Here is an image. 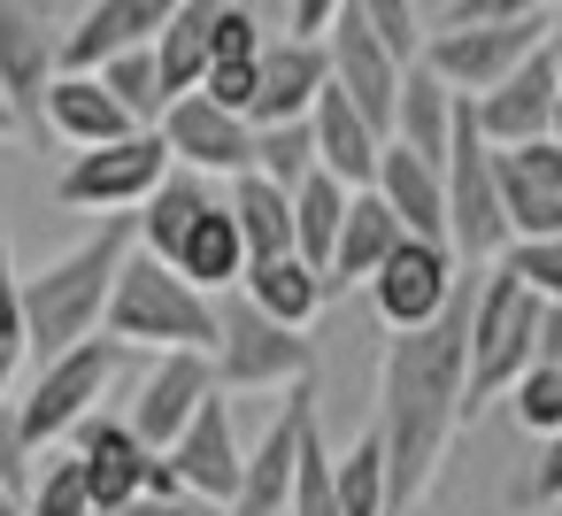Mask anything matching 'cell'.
<instances>
[{"instance_id":"cell-20","label":"cell","mask_w":562,"mask_h":516,"mask_svg":"<svg viewBox=\"0 0 562 516\" xmlns=\"http://www.w3.org/2000/svg\"><path fill=\"white\" fill-rule=\"evenodd\" d=\"M186 9V0H93V9L63 32V70H101L132 47H155L162 24Z\"/></svg>"},{"instance_id":"cell-42","label":"cell","mask_w":562,"mask_h":516,"mask_svg":"<svg viewBox=\"0 0 562 516\" xmlns=\"http://www.w3.org/2000/svg\"><path fill=\"white\" fill-rule=\"evenodd\" d=\"M262 47H270L262 24L224 0V16H216V63H209V70H247V63H262Z\"/></svg>"},{"instance_id":"cell-31","label":"cell","mask_w":562,"mask_h":516,"mask_svg":"<svg viewBox=\"0 0 562 516\" xmlns=\"http://www.w3.org/2000/svg\"><path fill=\"white\" fill-rule=\"evenodd\" d=\"M216 209V193H209V178H193V170H170L162 186H155V201L139 209V247L155 255V262H170L178 255V239L201 224Z\"/></svg>"},{"instance_id":"cell-11","label":"cell","mask_w":562,"mask_h":516,"mask_svg":"<svg viewBox=\"0 0 562 516\" xmlns=\"http://www.w3.org/2000/svg\"><path fill=\"white\" fill-rule=\"evenodd\" d=\"M116 355H124L116 339H86V347L40 362V378H32V393H24V431H32L40 447L70 439V431L101 408V393H109V378H116Z\"/></svg>"},{"instance_id":"cell-40","label":"cell","mask_w":562,"mask_h":516,"mask_svg":"<svg viewBox=\"0 0 562 516\" xmlns=\"http://www.w3.org/2000/svg\"><path fill=\"white\" fill-rule=\"evenodd\" d=\"M347 9L401 55V63H424V24H416V0H347Z\"/></svg>"},{"instance_id":"cell-7","label":"cell","mask_w":562,"mask_h":516,"mask_svg":"<svg viewBox=\"0 0 562 516\" xmlns=\"http://www.w3.org/2000/svg\"><path fill=\"white\" fill-rule=\"evenodd\" d=\"M63 78V24L47 0H0V101L16 109L24 139H47V93Z\"/></svg>"},{"instance_id":"cell-25","label":"cell","mask_w":562,"mask_h":516,"mask_svg":"<svg viewBox=\"0 0 562 516\" xmlns=\"http://www.w3.org/2000/svg\"><path fill=\"white\" fill-rule=\"evenodd\" d=\"M408 232H401V216L378 201V193H355L347 201V224H339V247H331V262H324V285L331 293H347V285H370L385 262H393V247H401Z\"/></svg>"},{"instance_id":"cell-32","label":"cell","mask_w":562,"mask_h":516,"mask_svg":"<svg viewBox=\"0 0 562 516\" xmlns=\"http://www.w3.org/2000/svg\"><path fill=\"white\" fill-rule=\"evenodd\" d=\"M331 493H339V516H393V470H385L378 424L355 431V447L331 455Z\"/></svg>"},{"instance_id":"cell-13","label":"cell","mask_w":562,"mask_h":516,"mask_svg":"<svg viewBox=\"0 0 562 516\" xmlns=\"http://www.w3.org/2000/svg\"><path fill=\"white\" fill-rule=\"evenodd\" d=\"M462 255L454 247H431V239H401L393 262L370 278V309L385 316V332H424L454 293H462Z\"/></svg>"},{"instance_id":"cell-50","label":"cell","mask_w":562,"mask_h":516,"mask_svg":"<svg viewBox=\"0 0 562 516\" xmlns=\"http://www.w3.org/2000/svg\"><path fill=\"white\" fill-rule=\"evenodd\" d=\"M0 516H24V501H16L9 485H0Z\"/></svg>"},{"instance_id":"cell-39","label":"cell","mask_w":562,"mask_h":516,"mask_svg":"<svg viewBox=\"0 0 562 516\" xmlns=\"http://www.w3.org/2000/svg\"><path fill=\"white\" fill-rule=\"evenodd\" d=\"M32 478H40V439L24 431V401L0 393V485L24 501V493H32Z\"/></svg>"},{"instance_id":"cell-37","label":"cell","mask_w":562,"mask_h":516,"mask_svg":"<svg viewBox=\"0 0 562 516\" xmlns=\"http://www.w3.org/2000/svg\"><path fill=\"white\" fill-rule=\"evenodd\" d=\"M255 170L293 193V186L316 170V132H308V124H255Z\"/></svg>"},{"instance_id":"cell-46","label":"cell","mask_w":562,"mask_h":516,"mask_svg":"<svg viewBox=\"0 0 562 516\" xmlns=\"http://www.w3.org/2000/svg\"><path fill=\"white\" fill-rule=\"evenodd\" d=\"M339 9H347V0H293V32H301V40H324Z\"/></svg>"},{"instance_id":"cell-38","label":"cell","mask_w":562,"mask_h":516,"mask_svg":"<svg viewBox=\"0 0 562 516\" xmlns=\"http://www.w3.org/2000/svg\"><path fill=\"white\" fill-rule=\"evenodd\" d=\"M508 408L531 439H554L562 431V362H531L516 385H508Z\"/></svg>"},{"instance_id":"cell-1","label":"cell","mask_w":562,"mask_h":516,"mask_svg":"<svg viewBox=\"0 0 562 516\" xmlns=\"http://www.w3.org/2000/svg\"><path fill=\"white\" fill-rule=\"evenodd\" d=\"M462 401H470V285L424 332H393L385 339V362H378V439H385V470H393V516L424 508V485L447 462Z\"/></svg>"},{"instance_id":"cell-29","label":"cell","mask_w":562,"mask_h":516,"mask_svg":"<svg viewBox=\"0 0 562 516\" xmlns=\"http://www.w3.org/2000/svg\"><path fill=\"white\" fill-rule=\"evenodd\" d=\"M216 16H224V0H186V9L162 24L155 40V63H162V93H201L209 63H216Z\"/></svg>"},{"instance_id":"cell-51","label":"cell","mask_w":562,"mask_h":516,"mask_svg":"<svg viewBox=\"0 0 562 516\" xmlns=\"http://www.w3.org/2000/svg\"><path fill=\"white\" fill-rule=\"evenodd\" d=\"M547 139H554V147H562V101H554V132H547Z\"/></svg>"},{"instance_id":"cell-2","label":"cell","mask_w":562,"mask_h":516,"mask_svg":"<svg viewBox=\"0 0 562 516\" xmlns=\"http://www.w3.org/2000/svg\"><path fill=\"white\" fill-rule=\"evenodd\" d=\"M132 247H139V216H109L93 239H78L70 255H55V262H40V270L24 278V324H32V355H40V362H55V355H70V347H86V339H101L109 293H116Z\"/></svg>"},{"instance_id":"cell-14","label":"cell","mask_w":562,"mask_h":516,"mask_svg":"<svg viewBox=\"0 0 562 516\" xmlns=\"http://www.w3.org/2000/svg\"><path fill=\"white\" fill-rule=\"evenodd\" d=\"M216 393L224 385H216V362L209 355H155L147 378H139V393H132V408H124V424L139 431V447L170 455L186 439V424L201 416V401H216Z\"/></svg>"},{"instance_id":"cell-48","label":"cell","mask_w":562,"mask_h":516,"mask_svg":"<svg viewBox=\"0 0 562 516\" xmlns=\"http://www.w3.org/2000/svg\"><path fill=\"white\" fill-rule=\"evenodd\" d=\"M547 55H554V70H562V9L547 16Z\"/></svg>"},{"instance_id":"cell-15","label":"cell","mask_w":562,"mask_h":516,"mask_svg":"<svg viewBox=\"0 0 562 516\" xmlns=\"http://www.w3.org/2000/svg\"><path fill=\"white\" fill-rule=\"evenodd\" d=\"M324 47H331V86L393 139V101H401V78H408V63L355 16V9H339L331 16V32H324Z\"/></svg>"},{"instance_id":"cell-49","label":"cell","mask_w":562,"mask_h":516,"mask_svg":"<svg viewBox=\"0 0 562 516\" xmlns=\"http://www.w3.org/2000/svg\"><path fill=\"white\" fill-rule=\"evenodd\" d=\"M0 139H24V124H16V109L0 101Z\"/></svg>"},{"instance_id":"cell-6","label":"cell","mask_w":562,"mask_h":516,"mask_svg":"<svg viewBox=\"0 0 562 516\" xmlns=\"http://www.w3.org/2000/svg\"><path fill=\"white\" fill-rule=\"evenodd\" d=\"M170 170H178V162H170L162 132H132V139H116V147H86V155H70V170L55 178V201H63V209L132 216V209L155 201V186H162Z\"/></svg>"},{"instance_id":"cell-35","label":"cell","mask_w":562,"mask_h":516,"mask_svg":"<svg viewBox=\"0 0 562 516\" xmlns=\"http://www.w3.org/2000/svg\"><path fill=\"white\" fill-rule=\"evenodd\" d=\"M32 362V324H24V270L9 255V224H0V393L16 385V370Z\"/></svg>"},{"instance_id":"cell-9","label":"cell","mask_w":562,"mask_h":516,"mask_svg":"<svg viewBox=\"0 0 562 516\" xmlns=\"http://www.w3.org/2000/svg\"><path fill=\"white\" fill-rule=\"evenodd\" d=\"M209 362H216V385H224V393H285V385L316 378L308 339L285 332V324H270V316L247 309V301L224 316V339H216Z\"/></svg>"},{"instance_id":"cell-19","label":"cell","mask_w":562,"mask_h":516,"mask_svg":"<svg viewBox=\"0 0 562 516\" xmlns=\"http://www.w3.org/2000/svg\"><path fill=\"white\" fill-rule=\"evenodd\" d=\"M331 93V47L324 40H270L262 47V78H255V124H308V109Z\"/></svg>"},{"instance_id":"cell-52","label":"cell","mask_w":562,"mask_h":516,"mask_svg":"<svg viewBox=\"0 0 562 516\" xmlns=\"http://www.w3.org/2000/svg\"><path fill=\"white\" fill-rule=\"evenodd\" d=\"M401 516H424V508H401Z\"/></svg>"},{"instance_id":"cell-44","label":"cell","mask_w":562,"mask_h":516,"mask_svg":"<svg viewBox=\"0 0 562 516\" xmlns=\"http://www.w3.org/2000/svg\"><path fill=\"white\" fill-rule=\"evenodd\" d=\"M524 501H531V508L562 501V431H554V439H539V462H531V485H524Z\"/></svg>"},{"instance_id":"cell-24","label":"cell","mask_w":562,"mask_h":516,"mask_svg":"<svg viewBox=\"0 0 562 516\" xmlns=\"http://www.w3.org/2000/svg\"><path fill=\"white\" fill-rule=\"evenodd\" d=\"M308 132H316V170H331L347 193H370L378 186V155H385V132L331 86L316 109H308Z\"/></svg>"},{"instance_id":"cell-34","label":"cell","mask_w":562,"mask_h":516,"mask_svg":"<svg viewBox=\"0 0 562 516\" xmlns=\"http://www.w3.org/2000/svg\"><path fill=\"white\" fill-rule=\"evenodd\" d=\"M101 86L132 109V124H162L170 116V93H162V63H155V47H132V55H116V63H101Z\"/></svg>"},{"instance_id":"cell-18","label":"cell","mask_w":562,"mask_h":516,"mask_svg":"<svg viewBox=\"0 0 562 516\" xmlns=\"http://www.w3.org/2000/svg\"><path fill=\"white\" fill-rule=\"evenodd\" d=\"M78 462H86V485H93V508L101 516H116L124 501H139L147 493V470H155V447H139V431L124 424V416H109V408H93L70 439H63Z\"/></svg>"},{"instance_id":"cell-23","label":"cell","mask_w":562,"mask_h":516,"mask_svg":"<svg viewBox=\"0 0 562 516\" xmlns=\"http://www.w3.org/2000/svg\"><path fill=\"white\" fill-rule=\"evenodd\" d=\"M132 132H147V124H132V109L101 86V70H63L55 78V93H47V139H70L86 155V147H116Z\"/></svg>"},{"instance_id":"cell-16","label":"cell","mask_w":562,"mask_h":516,"mask_svg":"<svg viewBox=\"0 0 562 516\" xmlns=\"http://www.w3.org/2000/svg\"><path fill=\"white\" fill-rule=\"evenodd\" d=\"M493 178H501L508 247H516V239H554V232H562V147H554V139L493 147Z\"/></svg>"},{"instance_id":"cell-22","label":"cell","mask_w":562,"mask_h":516,"mask_svg":"<svg viewBox=\"0 0 562 516\" xmlns=\"http://www.w3.org/2000/svg\"><path fill=\"white\" fill-rule=\"evenodd\" d=\"M170 462H178L186 493H201V501L232 508L239 470H247V447H239V431H232V401H224V393H216V401H201V416L186 424V439L170 447Z\"/></svg>"},{"instance_id":"cell-47","label":"cell","mask_w":562,"mask_h":516,"mask_svg":"<svg viewBox=\"0 0 562 516\" xmlns=\"http://www.w3.org/2000/svg\"><path fill=\"white\" fill-rule=\"evenodd\" d=\"M539 362H562V309L539 316Z\"/></svg>"},{"instance_id":"cell-43","label":"cell","mask_w":562,"mask_h":516,"mask_svg":"<svg viewBox=\"0 0 562 516\" xmlns=\"http://www.w3.org/2000/svg\"><path fill=\"white\" fill-rule=\"evenodd\" d=\"M562 0H447V24H524V16H554Z\"/></svg>"},{"instance_id":"cell-21","label":"cell","mask_w":562,"mask_h":516,"mask_svg":"<svg viewBox=\"0 0 562 516\" xmlns=\"http://www.w3.org/2000/svg\"><path fill=\"white\" fill-rule=\"evenodd\" d=\"M370 193L401 216V232H408V239L447 247V162H431V155H416V147L385 139V155H378V186H370Z\"/></svg>"},{"instance_id":"cell-36","label":"cell","mask_w":562,"mask_h":516,"mask_svg":"<svg viewBox=\"0 0 562 516\" xmlns=\"http://www.w3.org/2000/svg\"><path fill=\"white\" fill-rule=\"evenodd\" d=\"M24 516H101V508H93V485H86V462H78L70 447L40 462V478H32V493H24Z\"/></svg>"},{"instance_id":"cell-3","label":"cell","mask_w":562,"mask_h":516,"mask_svg":"<svg viewBox=\"0 0 562 516\" xmlns=\"http://www.w3.org/2000/svg\"><path fill=\"white\" fill-rule=\"evenodd\" d=\"M101 339L139 347V355H216L224 309H216V293L186 285L170 262H155L147 247H132V262H124V278H116V293H109Z\"/></svg>"},{"instance_id":"cell-10","label":"cell","mask_w":562,"mask_h":516,"mask_svg":"<svg viewBox=\"0 0 562 516\" xmlns=\"http://www.w3.org/2000/svg\"><path fill=\"white\" fill-rule=\"evenodd\" d=\"M539 47H547V16H524V24H439L431 47H424V63H431L462 101H477V93H493L516 63H531Z\"/></svg>"},{"instance_id":"cell-41","label":"cell","mask_w":562,"mask_h":516,"mask_svg":"<svg viewBox=\"0 0 562 516\" xmlns=\"http://www.w3.org/2000/svg\"><path fill=\"white\" fill-rule=\"evenodd\" d=\"M501 270H516L547 309H562V232H554V239H516V247L501 255Z\"/></svg>"},{"instance_id":"cell-28","label":"cell","mask_w":562,"mask_h":516,"mask_svg":"<svg viewBox=\"0 0 562 516\" xmlns=\"http://www.w3.org/2000/svg\"><path fill=\"white\" fill-rule=\"evenodd\" d=\"M170 270H178L186 285H201V293H224V285H239V278H247V239H239L232 201H216V209H209V216L178 239Z\"/></svg>"},{"instance_id":"cell-27","label":"cell","mask_w":562,"mask_h":516,"mask_svg":"<svg viewBox=\"0 0 562 516\" xmlns=\"http://www.w3.org/2000/svg\"><path fill=\"white\" fill-rule=\"evenodd\" d=\"M454 116H462V93H454L431 63H408L401 101H393V139L416 147V155H431V162H447V147H454Z\"/></svg>"},{"instance_id":"cell-33","label":"cell","mask_w":562,"mask_h":516,"mask_svg":"<svg viewBox=\"0 0 562 516\" xmlns=\"http://www.w3.org/2000/svg\"><path fill=\"white\" fill-rule=\"evenodd\" d=\"M347 186L331 178V170H308L301 186H293V239H301V255L324 270L331 262V247H339V224H347Z\"/></svg>"},{"instance_id":"cell-4","label":"cell","mask_w":562,"mask_h":516,"mask_svg":"<svg viewBox=\"0 0 562 516\" xmlns=\"http://www.w3.org/2000/svg\"><path fill=\"white\" fill-rule=\"evenodd\" d=\"M539 316H547V301L516 270L470 278V401H462V416H477L493 393H508L539 362Z\"/></svg>"},{"instance_id":"cell-17","label":"cell","mask_w":562,"mask_h":516,"mask_svg":"<svg viewBox=\"0 0 562 516\" xmlns=\"http://www.w3.org/2000/svg\"><path fill=\"white\" fill-rule=\"evenodd\" d=\"M554 101H562V70H554V55L539 47V55L516 63L493 93H477L470 116H477V132H485L493 147H524V139H547V132H554Z\"/></svg>"},{"instance_id":"cell-30","label":"cell","mask_w":562,"mask_h":516,"mask_svg":"<svg viewBox=\"0 0 562 516\" xmlns=\"http://www.w3.org/2000/svg\"><path fill=\"white\" fill-rule=\"evenodd\" d=\"M232 216H239L247 262H278V255H301V239H293V193H285V186H270L262 170L232 178Z\"/></svg>"},{"instance_id":"cell-45","label":"cell","mask_w":562,"mask_h":516,"mask_svg":"<svg viewBox=\"0 0 562 516\" xmlns=\"http://www.w3.org/2000/svg\"><path fill=\"white\" fill-rule=\"evenodd\" d=\"M116 516H224V508L201 501V493H139V501H124Z\"/></svg>"},{"instance_id":"cell-5","label":"cell","mask_w":562,"mask_h":516,"mask_svg":"<svg viewBox=\"0 0 562 516\" xmlns=\"http://www.w3.org/2000/svg\"><path fill=\"white\" fill-rule=\"evenodd\" d=\"M447 247L462 255V270H485L493 255H508V216H501L493 139L477 132L470 101H462V116H454V147H447Z\"/></svg>"},{"instance_id":"cell-8","label":"cell","mask_w":562,"mask_h":516,"mask_svg":"<svg viewBox=\"0 0 562 516\" xmlns=\"http://www.w3.org/2000/svg\"><path fill=\"white\" fill-rule=\"evenodd\" d=\"M316 439V378L285 385L270 431L247 447V470H239V493L224 516H285L293 508V485H301V447Z\"/></svg>"},{"instance_id":"cell-12","label":"cell","mask_w":562,"mask_h":516,"mask_svg":"<svg viewBox=\"0 0 562 516\" xmlns=\"http://www.w3.org/2000/svg\"><path fill=\"white\" fill-rule=\"evenodd\" d=\"M155 132L170 147V162L193 170V178H247L255 170V124L239 109L209 101V93H178Z\"/></svg>"},{"instance_id":"cell-26","label":"cell","mask_w":562,"mask_h":516,"mask_svg":"<svg viewBox=\"0 0 562 516\" xmlns=\"http://www.w3.org/2000/svg\"><path fill=\"white\" fill-rule=\"evenodd\" d=\"M239 301H247V309H262V316H270V324H285V332H308V324L324 316L331 285H324V270H316L308 255H278V262H247Z\"/></svg>"}]
</instances>
